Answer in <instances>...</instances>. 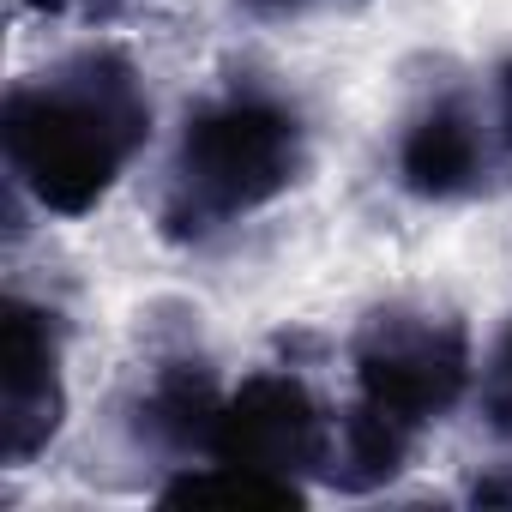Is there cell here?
Here are the masks:
<instances>
[{"label":"cell","mask_w":512,"mask_h":512,"mask_svg":"<svg viewBox=\"0 0 512 512\" xmlns=\"http://www.w3.org/2000/svg\"><path fill=\"white\" fill-rule=\"evenodd\" d=\"M151 91L127 49L91 43L13 79L0 157L19 199L43 217H91L151 145Z\"/></svg>","instance_id":"6da1fadb"},{"label":"cell","mask_w":512,"mask_h":512,"mask_svg":"<svg viewBox=\"0 0 512 512\" xmlns=\"http://www.w3.org/2000/svg\"><path fill=\"white\" fill-rule=\"evenodd\" d=\"M338 452V416L320 392L290 368H253L241 386H223L217 416L205 428V452L193 464H235L314 494Z\"/></svg>","instance_id":"5b68a950"},{"label":"cell","mask_w":512,"mask_h":512,"mask_svg":"<svg viewBox=\"0 0 512 512\" xmlns=\"http://www.w3.org/2000/svg\"><path fill=\"white\" fill-rule=\"evenodd\" d=\"M133 7H145V0H13L19 19H43V25H115L127 19Z\"/></svg>","instance_id":"30bf717a"},{"label":"cell","mask_w":512,"mask_h":512,"mask_svg":"<svg viewBox=\"0 0 512 512\" xmlns=\"http://www.w3.org/2000/svg\"><path fill=\"white\" fill-rule=\"evenodd\" d=\"M217 398H223V380L211 374V362L193 350V344H169L151 356L133 404H127V428H133V446L163 458V470H181L205 452V428L217 416Z\"/></svg>","instance_id":"52a82bcc"},{"label":"cell","mask_w":512,"mask_h":512,"mask_svg":"<svg viewBox=\"0 0 512 512\" xmlns=\"http://www.w3.org/2000/svg\"><path fill=\"white\" fill-rule=\"evenodd\" d=\"M476 404H482V422L512 440V326L500 332V344L488 350V362L476 368Z\"/></svg>","instance_id":"9c48e42d"},{"label":"cell","mask_w":512,"mask_h":512,"mask_svg":"<svg viewBox=\"0 0 512 512\" xmlns=\"http://www.w3.org/2000/svg\"><path fill=\"white\" fill-rule=\"evenodd\" d=\"M476 392V344L452 308L380 302L350 332V404L326 488L374 494L410 470L422 440Z\"/></svg>","instance_id":"7a4b0ae2"},{"label":"cell","mask_w":512,"mask_h":512,"mask_svg":"<svg viewBox=\"0 0 512 512\" xmlns=\"http://www.w3.org/2000/svg\"><path fill=\"white\" fill-rule=\"evenodd\" d=\"M308 163L314 127L302 103L266 79H229L181 115L157 193V235L169 247H211L290 199Z\"/></svg>","instance_id":"3957f363"},{"label":"cell","mask_w":512,"mask_h":512,"mask_svg":"<svg viewBox=\"0 0 512 512\" xmlns=\"http://www.w3.org/2000/svg\"><path fill=\"white\" fill-rule=\"evenodd\" d=\"M392 181L416 205H470L512 181V55L410 103L392 139Z\"/></svg>","instance_id":"277c9868"},{"label":"cell","mask_w":512,"mask_h":512,"mask_svg":"<svg viewBox=\"0 0 512 512\" xmlns=\"http://www.w3.org/2000/svg\"><path fill=\"white\" fill-rule=\"evenodd\" d=\"M157 500H175V506H308V488L260 476V470H235V464H181L157 482Z\"/></svg>","instance_id":"ba28073f"},{"label":"cell","mask_w":512,"mask_h":512,"mask_svg":"<svg viewBox=\"0 0 512 512\" xmlns=\"http://www.w3.org/2000/svg\"><path fill=\"white\" fill-rule=\"evenodd\" d=\"M368 0H235V13L253 25H314V19H350Z\"/></svg>","instance_id":"8fae6325"},{"label":"cell","mask_w":512,"mask_h":512,"mask_svg":"<svg viewBox=\"0 0 512 512\" xmlns=\"http://www.w3.org/2000/svg\"><path fill=\"white\" fill-rule=\"evenodd\" d=\"M67 422V320L13 290L0 320V464L31 470Z\"/></svg>","instance_id":"8992f818"}]
</instances>
